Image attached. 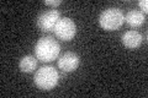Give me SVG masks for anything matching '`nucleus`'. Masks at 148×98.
<instances>
[{"mask_svg":"<svg viewBox=\"0 0 148 98\" xmlns=\"http://www.w3.org/2000/svg\"><path fill=\"white\" fill-rule=\"evenodd\" d=\"M54 34L63 41H71L77 33V26L69 17H61L54 25Z\"/></svg>","mask_w":148,"mask_h":98,"instance_id":"20e7f679","label":"nucleus"},{"mask_svg":"<svg viewBox=\"0 0 148 98\" xmlns=\"http://www.w3.org/2000/svg\"><path fill=\"white\" fill-rule=\"evenodd\" d=\"M125 21L123 12L119 7H109L100 14V26L106 31H115L122 26Z\"/></svg>","mask_w":148,"mask_h":98,"instance_id":"7ed1b4c3","label":"nucleus"},{"mask_svg":"<svg viewBox=\"0 0 148 98\" xmlns=\"http://www.w3.org/2000/svg\"><path fill=\"white\" fill-rule=\"evenodd\" d=\"M121 41L125 47L130 49H136L142 44V34L135 30H130L122 34Z\"/></svg>","mask_w":148,"mask_h":98,"instance_id":"0eeeda50","label":"nucleus"},{"mask_svg":"<svg viewBox=\"0 0 148 98\" xmlns=\"http://www.w3.org/2000/svg\"><path fill=\"white\" fill-rule=\"evenodd\" d=\"M140 6L142 7V10L145 12L148 11V1H147V0H141V1H140Z\"/></svg>","mask_w":148,"mask_h":98,"instance_id":"9b49d317","label":"nucleus"},{"mask_svg":"<svg viewBox=\"0 0 148 98\" xmlns=\"http://www.w3.org/2000/svg\"><path fill=\"white\" fill-rule=\"evenodd\" d=\"M61 47L59 43L52 37H42L37 41L35 45L36 58L41 62H52L59 55Z\"/></svg>","mask_w":148,"mask_h":98,"instance_id":"f257e3e1","label":"nucleus"},{"mask_svg":"<svg viewBox=\"0 0 148 98\" xmlns=\"http://www.w3.org/2000/svg\"><path fill=\"white\" fill-rule=\"evenodd\" d=\"M125 21L132 27H140L145 23L146 16L140 10H130L127 12V15L125 16Z\"/></svg>","mask_w":148,"mask_h":98,"instance_id":"6e6552de","label":"nucleus"},{"mask_svg":"<svg viewBox=\"0 0 148 98\" xmlns=\"http://www.w3.org/2000/svg\"><path fill=\"white\" fill-rule=\"evenodd\" d=\"M58 66L64 72H72L74 70H77V68L79 66V57L73 52L64 53L58 59Z\"/></svg>","mask_w":148,"mask_h":98,"instance_id":"423d86ee","label":"nucleus"},{"mask_svg":"<svg viewBox=\"0 0 148 98\" xmlns=\"http://www.w3.org/2000/svg\"><path fill=\"white\" fill-rule=\"evenodd\" d=\"M59 18H61V16H59V12L57 10L45 11L37 18V26L42 31H51L54 28V25Z\"/></svg>","mask_w":148,"mask_h":98,"instance_id":"39448f33","label":"nucleus"},{"mask_svg":"<svg viewBox=\"0 0 148 98\" xmlns=\"http://www.w3.org/2000/svg\"><path fill=\"white\" fill-rule=\"evenodd\" d=\"M61 3H62L61 0H46V1H45L46 5H52V6H57Z\"/></svg>","mask_w":148,"mask_h":98,"instance_id":"9d476101","label":"nucleus"},{"mask_svg":"<svg viewBox=\"0 0 148 98\" xmlns=\"http://www.w3.org/2000/svg\"><path fill=\"white\" fill-rule=\"evenodd\" d=\"M37 66V58L34 55H26L20 60V70L24 72H32Z\"/></svg>","mask_w":148,"mask_h":98,"instance_id":"1a4fd4ad","label":"nucleus"},{"mask_svg":"<svg viewBox=\"0 0 148 98\" xmlns=\"http://www.w3.org/2000/svg\"><path fill=\"white\" fill-rule=\"evenodd\" d=\"M58 71L52 66H42L35 72V85L41 90H51L58 83Z\"/></svg>","mask_w":148,"mask_h":98,"instance_id":"f03ea898","label":"nucleus"}]
</instances>
